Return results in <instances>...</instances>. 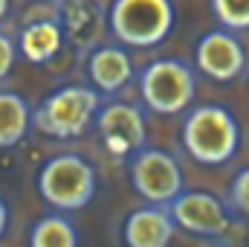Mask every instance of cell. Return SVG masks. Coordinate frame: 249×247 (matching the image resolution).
Masks as SVG:
<instances>
[{"label": "cell", "instance_id": "cell-1", "mask_svg": "<svg viewBox=\"0 0 249 247\" xmlns=\"http://www.w3.org/2000/svg\"><path fill=\"white\" fill-rule=\"evenodd\" d=\"M183 145L200 166H223L238 154L241 128L229 108L197 105L183 120Z\"/></svg>", "mask_w": 249, "mask_h": 247}, {"label": "cell", "instance_id": "cell-2", "mask_svg": "<svg viewBox=\"0 0 249 247\" xmlns=\"http://www.w3.org/2000/svg\"><path fill=\"white\" fill-rule=\"evenodd\" d=\"M177 23V9L171 0H113L107 12V26L122 47L151 50L160 47Z\"/></svg>", "mask_w": 249, "mask_h": 247}, {"label": "cell", "instance_id": "cell-3", "mask_svg": "<svg viewBox=\"0 0 249 247\" xmlns=\"http://www.w3.org/2000/svg\"><path fill=\"white\" fill-rule=\"evenodd\" d=\"M99 105H102V93L96 87L64 84L32 111V128H38L53 140H75L96 120Z\"/></svg>", "mask_w": 249, "mask_h": 247}, {"label": "cell", "instance_id": "cell-4", "mask_svg": "<svg viewBox=\"0 0 249 247\" xmlns=\"http://www.w3.org/2000/svg\"><path fill=\"white\" fill-rule=\"evenodd\" d=\"M38 195L55 212H78L96 198V169L81 154H55L38 172Z\"/></svg>", "mask_w": 249, "mask_h": 247}, {"label": "cell", "instance_id": "cell-5", "mask_svg": "<svg viewBox=\"0 0 249 247\" xmlns=\"http://www.w3.org/2000/svg\"><path fill=\"white\" fill-rule=\"evenodd\" d=\"M197 79L180 59H157L139 73V96L160 117H177L194 102Z\"/></svg>", "mask_w": 249, "mask_h": 247}, {"label": "cell", "instance_id": "cell-6", "mask_svg": "<svg viewBox=\"0 0 249 247\" xmlns=\"http://www.w3.org/2000/svg\"><path fill=\"white\" fill-rule=\"evenodd\" d=\"M130 184L148 204L160 206H168L186 189L180 160L165 148H148V145L130 154Z\"/></svg>", "mask_w": 249, "mask_h": 247}, {"label": "cell", "instance_id": "cell-7", "mask_svg": "<svg viewBox=\"0 0 249 247\" xmlns=\"http://www.w3.org/2000/svg\"><path fill=\"white\" fill-rule=\"evenodd\" d=\"M168 212L177 224V230L191 233V236H223L229 233L232 227V212L229 206L212 195V192H180L171 204H168Z\"/></svg>", "mask_w": 249, "mask_h": 247}, {"label": "cell", "instance_id": "cell-8", "mask_svg": "<svg viewBox=\"0 0 249 247\" xmlns=\"http://www.w3.org/2000/svg\"><path fill=\"white\" fill-rule=\"evenodd\" d=\"M96 131L105 143V148L113 154V157H127L133 151H139L148 140V125L145 117L136 105L130 102H107V105H99L96 111Z\"/></svg>", "mask_w": 249, "mask_h": 247}, {"label": "cell", "instance_id": "cell-9", "mask_svg": "<svg viewBox=\"0 0 249 247\" xmlns=\"http://www.w3.org/2000/svg\"><path fill=\"white\" fill-rule=\"evenodd\" d=\"M194 62L212 82H235L247 70V50L232 29H209L197 38Z\"/></svg>", "mask_w": 249, "mask_h": 247}, {"label": "cell", "instance_id": "cell-10", "mask_svg": "<svg viewBox=\"0 0 249 247\" xmlns=\"http://www.w3.org/2000/svg\"><path fill=\"white\" fill-rule=\"evenodd\" d=\"M87 79H90V87H96L99 93H119L124 90L136 70H133V56L124 50L122 44H102V47H93L90 56H87Z\"/></svg>", "mask_w": 249, "mask_h": 247}, {"label": "cell", "instance_id": "cell-11", "mask_svg": "<svg viewBox=\"0 0 249 247\" xmlns=\"http://www.w3.org/2000/svg\"><path fill=\"white\" fill-rule=\"evenodd\" d=\"M177 233V224L168 206L148 204L133 209L122 224V239L127 247H168Z\"/></svg>", "mask_w": 249, "mask_h": 247}, {"label": "cell", "instance_id": "cell-12", "mask_svg": "<svg viewBox=\"0 0 249 247\" xmlns=\"http://www.w3.org/2000/svg\"><path fill=\"white\" fill-rule=\"evenodd\" d=\"M58 23L72 47L90 50L105 26V15L96 0H58Z\"/></svg>", "mask_w": 249, "mask_h": 247}, {"label": "cell", "instance_id": "cell-13", "mask_svg": "<svg viewBox=\"0 0 249 247\" xmlns=\"http://www.w3.org/2000/svg\"><path fill=\"white\" fill-rule=\"evenodd\" d=\"M64 29L58 21H29L23 29H20V38H18V53L32 64H47L53 62L64 47Z\"/></svg>", "mask_w": 249, "mask_h": 247}, {"label": "cell", "instance_id": "cell-14", "mask_svg": "<svg viewBox=\"0 0 249 247\" xmlns=\"http://www.w3.org/2000/svg\"><path fill=\"white\" fill-rule=\"evenodd\" d=\"M32 128L29 102L15 90H0V148H15Z\"/></svg>", "mask_w": 249, "mask_h": 247}, {"label": "cell", "instance_id": "cell-15", "mask_svg": "<svg viewBox=\"0 0 249 247\" xmlns=\"http://www.w3.org/2000/svg\"><path fill=\"white\" fill-rule=\"evenodd\" d=\"M29 247H78V230L64 212L41 215L29 230Z\"/></svg>", "mask_w": 249, "mask_h": 247}, {"label": "cell", "instance_id": "cell-16", "mask_svg": "<svg viewBox=\"0 0 249 247\" xmlns=\"http://www.w3.org/2000/svg\"><path fill=\"white\" fill-rule=\"evenodd\" d=\"M212 12L223 29H249V0H212Z\"/></svg>", "mask_w": 249, "mask_h": 247}, {"label": "cell", "instance_id": "cell-17", "mask_svg": "<svg viewBox=\"0 0 249 247\" xmlns=\"http://www.w3.org/2000/svg\"><path fill=\"white\" fill-rule=\"evenodd\" d=\"M229 201H232V206H235L241 215L249 218V169H244V172L235 175L232 189H229Z\"/></svg>", "mask_w": 249, "mask_h": 247}, {"label": "cell", "instance_id": "cell-18", "mask_svg": "<svg viewBox=\"0 0 249 247\" xmlns=\"http://www.w3.org/2000/svg\"><path fill=\"white\" fill-rule=\"evenodd\" d=\"M15 62H18V44L9 32L0 29V82L15 70Z\"/></svg>", "mask_w": 249, "mask_h": 247}, {"label": "cell", "instance_id": "cell-19", "mask_svg": "<svg viewBox=\"0 0 249 247\" xmlns=\"http://www.w3.org/2000/svg\"><path fill=\"white\" fill-rule=\"evenodd\" d=\"M6 227H9V206H6V201L0 198V239H3V233H6Z\"/></svg>", "mask_w": 249, "mask_h": 247}, {"label": "cell", "instance_id": "cell-20", "mask_svg": "<svg viewBox=\"0 0 249 247\" xmlns=\"http://www.w3.org/2000/svg\"><path fill=\"white\" fill-rule=\"evenodd\" d=\"M9 6H12V0H0V23L6 21V15H9Z\"/></svg>", "mask_w": 249, "mask_h": 247}]
</instances>
